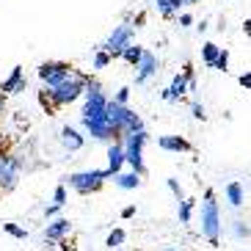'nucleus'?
<instances>
[{
	"mask_svg": "<svg viewBox=\"0 0 251 251\" xmlns=\"http://www.w3.org/2000/svg\"><path fill=\"white\" fill-rule=\"evenodd\" d=\"M108 97H105L100 80L89 77V89H86V102H83V111H80V125L86 127V133L97 141H105L111 147L113 141H119V133L111 127L108 122Z\"/></svg>",
	"mask_w": 251,
	"mask_h": 251,
	"instance_id": "obj_1",
	"label": "nucleus"
},
{
	"mask_svg": "<svg viewBox=\"0 0 251 251\" xmlns=\"http://www.w3.org/2000/svg\"><path fill=\"white\" fill-rule=\"evenodd\" d=\"M86 89H89V75L75 72L72 77L64 80L61 86L45 89L42 102H50V105H55V108H64V105H72V102H77L80 97H86Z\"/></svg>",
	"mask_w": 251,
	"mask_h": 251,
	"instance_id": "obj_2",
	"label": "nucleus"
},
{
	"mask_svg": "<svg viewBox=\"0 0 251 251\" xmlns=\"http://www.w3.org/2000/svg\"><path fill=\"white\" fill-rule=\"evenodd\" d=\"M199 221H201V237L210 246H218V237H221V210H218V201H215L213 191H204V201L199 207Z\"/></svg>",
	"mask_w": 251,
	"mask_h": 251,
	"instance_id": "obj_3",
	"label": "nucleus"
},
{
	"mask_svg": "<svg viewBox=\"0 0 251 251\" xmlns=\"http://www.w3.org/2000/svg\"><path fill=\"white\" fill-rule=\"evenodd\" d=\"M105 179H113L108 169H91V171H75V174H69L67 182H69L72 191L89 196V193H97L100 188H102Z\"/></svg>",
	"mask_w": 251,
	"mask_h": 251,
	"instance_id": "obj_4",
	"label": "nucleus"
},
{
	"mask_svg": "<svg viewBox=\"0 0 251 251\" xmlns=\"http://www.w3.org/2000/svg\"><path fill=\"white\" fill-rule=\"evenodd\" d=\"M119 141L125 144L127 166H130L135 174H144V171H147V166H144V144H147V130H141V133H125Z\"/></svg>",
	"mask_w": 251,
	"mask_h": 251,
	"instance_id": "obj_5",
	"label": "nucleus"
},
{
	"mask_svg": "<svg viewBox=\"0 0 251 251\" xmlns=\"http://www.w3.org/2000/svg\"><path fill=\"white\" fill-rule=\"evenodd\" d=\"M188 91H196V75H193V67H191V64H185L182 72L174 75L171 86H169V89H163L160 97L166 100V102H177V100H182Z\"/></svg>",
	"mask_w": 251,
	"mask_h": 251,
	"instance_id": "obj_6",
	"label": "nucleus"
},
{
	"mask_svg": "<svg viewBox=\"0 0 251 251\" xmlns=\"http://www.w3.org/2000/svg\"><path fill=\"white\" fill-rule=\"evenodd\" d=\"M36 75H39V80L45 83V89H55V86H61L64 80L72 77L75 69L69 67L67 61H45Z\"/></svg>",
	"mask_w": 251,
	"mask_h": 251,
	"instance_id": "obj_7",
	"label": "nucleus"
},
{
	"mask_svg": "<svg viewBox=\"0 0 251 251\" xmlns=\"http://www.w3.org/2000/svg\"><path fill=\"white\" fill-rule=\"evenodd\" d=\"M135 28L138 25H133V23H122V25H116V28L111 30V36L105 39V45H102V50H108L111 55H122V52L127 50V47L133 45V39H135Z\"/></svg>",
	"mask_w": 251,
	"mask_h": 251,
	"instance_id": "obj_8",
	"label": "nucleus"
},
{
	"mask_svg": "<svg viewBox=\"0 0 251 251\" xmlns=\"http://www.w3.org/2000/svg\"><path fill=\"white\" fill-rule=\"evenodd\" d=\"M20 171H23V160L14 155H0V191H11L20 182Z\"/></svg>",
	"mask_w": 251,
	"mask_h": 251,
	"instance_id": "obj_9",
	"label": "nucleus"
},
{
	"mask_svg": "<svg viewBox=\"0 0 251 251\" xmlns=\"http://www.w3.org/2000/svg\"><path fill=\"white\" fill-rule=\"evenodd\" d=\"M157 69H160V61H157V55L152 50H147L144 52V58H141V64L135 67V83H147V80H152L157 75Z\"/></svg>",
	"mask_w": 251,
	"mask_h": 251,
	"instance_id": "obj_10",
	"label": "nucleus"
},
{
	"mask_svg": "<svg viewBox=\"0 0 251 251\" xmlns=\"http://www.w3.org/2000/svg\"><path fill=\"white\" fill-rule=\"evenodd\" d=\"M69 232H72L69 218H52V221L47 224V229H45V240L47 243H64Z\"/></svg>",
	"mask_w": 251,
	"mask_h": 251,
	"instance_id": "obj_11",
	"label": "nucleus"
},
{
	"mask_svg": "<svg viewBox=\"0 0 251 251\" xmlns=\"http://www.w3.org/2000/svg\"><path fill=\"white\" fill-rule=\"evenodd\" d=\"M125 163H127L125 144H122V141H113L111 147H108V171H111V177H119V174H122Z\"/></svg>",
	"mask_w": 251,
	"mask_h": 251,
	"instance_id": "obj_12",
	"label": "nucleus"
},
{
	"mask_svg": "<svg viewBox=\"0 0 251 251\" xmlns=\"http://www.w3.org/2000/svg\"><path fill=\"white\" fill-rule=\"evenodd\" d=\"M0 89H3V94H20V91H25V72H23V67L11 69V75L0 83Z\"/></svg>",
	"mask_w": 251,
	"mask_h": 251,
	"instance_id": "obj_13",
	"label": "nucleus"
},
{
	"mask_svg": "<svg viewBox=\"0 0 251 251\" xmlns=\"http://www.w3.org/2000/svg\"><path fill=\"white\" fill-rule=\"evenodd\" d=\"M157 147L166 149V152H191V141L182 138V135H160L157 138Z\"/></svg>",
	"mask_w": 251,
	"mask_h": 251,
	"instance_id": "obj_14",
	"label": "nucleus"
},
{
	"mask_svg": "<svg viewBox=\"0 0 251 251\" xmlns=\"http://www.w3.org/2000/svg\"><path fill=\"white\" fill-rule=\"evenodd\" d=\"M58 138H61V144H64V149H69V152H77V149H83V144H86V138H83L75 127H61Z\"/></svg>",
	"mask_w": 251,
	"mask_h": 251,
	"instance_id": "obj_15",
	"label": "nucleus"
},
{
	"mask_svg": "<svg viewBox=\"0 0 251 251\" xmlns=\"http://www.w3.org/2000/svg\"><path fill=\"white\" fill-rule=\"evenodd\" d=\"M157 11H160V17H166V20H171V17L182 14L185 6H191V0H155Z\"/></svg>",
	"mask_w": 251,
	"mask_h": 251,
	"instance_id": "obj_16",
	"label": "nucleus"
},
{
	"mask_svg": "<svg viewBox=\"0 0 251 251\" xmlns=\"http://www.w3.org/2000/svg\"><path fill=\"white\" fill-rule=\"evenodd\" d=\"M224 193H226V201H229L232 207H243L246 191H243V185H240V182H229L226 188H224Z\"/></svg>",
	"mask_w": 251,
	"mask_h": 251,
	"instance_id": "obj_17",
	"label": "nucleus"
},
{
	"mask_svg": "<svg viewBox=\"0 0 251 251\" xmlns=\"http://www.w3.org/2000/svg\"><path fill=\"white\" fill-rule=\"evenodd\" d=\"M113 182H116V188H122V191H135L141 185V174H135V171H122L119 177H113Z\"/></svg>",
	"mask_w": 251,
	"mask_h": 251,
	"instance_id": "obj_18",
	"label": "nucleus"
},
{
	"mask_svg": "<svg viewBox=\"0 0 251 251\" xmlns=\"http://www.w3.org/2000/svg\"><path fill=\"white\" fill-rule=\"evenodd\" d=\"M218 55H221V47H218V45H213V42L201 45V61H204L207 69H215V64H218Z\"/></svg>",
	"mask_w": 251,
	"mask_h": 251,
	"instance_id": "obj_19",
	"label": "nucleus"
},
{
	"mask_svg": "<svg viewBox=\"0 0 251 251\" xmlns=\"http://www.w3.org/2000/svg\"><path fill=\"white\" fill-rule=\"evenodd\" d=\"M144 52H147V50H144L141 45H130L125 52H122V58H125L127 64H130V67H138L141 58H144Z\"/></svg>",
	"mask_w": 251,
	"mask_h": 251,
	"instance_id": "obj_20",
	"label": "nucleus"
},
{
	"mask_svg": "<svg viewBox=\"0 0 251 251\" xmlns=\"http://www.w3.org/2000/svg\"><path fill=\"white\" fill-rule=\"evenodd\" d=\"M193 210H196V201L193 199H185L177 204V215H179V224H191L193 218Z\"/></svg>",
	"mask_w": 251,
	"mask_h": 251,
	"instance_id": "obj_21",
	"label": "nucleus"
},
{
	"mask_svg": "<svg viewBox=\"0 0 251 251\" xmlns=\"http://www.w3.org/2000/svg\"><path fill=\"white\" fill-rule=\"evenodd\" d=\"M67 201H69L67 185H58V188L52 191V207H55V210H64V207H67Z\"/></svg>",
	"mask_w": 251,
	"mask_h": 251,
	"instance_id": "obj_22",
	"label": "nucleus"
},
{
	"mask_svg": "<svg viewBox=\"0 0 251 251\" xmlns=\"http://www.w3.org/2000/svg\"><path fill=\"white\" fill-rule=\"evenodd\" d=\"M127 235H125V229H113L111 235H108V240H105V246L108 249H119V246H125Z\"/></svg>",
	"mask_w": 251,
	"mask_h": 251,
	"instance_id": "obj_23",
	"label": "nucleus"
},
{
	"mask_svg": "<svg viewBox=\"0 0 251 251\" xmlns=\"http://www.w3.org/2000/svg\"><path fill=\"white\" fill-rule=\"evenodd\" d=\"M111 61H113V55L108 50H102V47H100V50L94 52V61H91V64H94V69H105Z\"/></svg>",
	"mask_w": 251,
	"mask_h": 251,
	"instance_id": "obj_24",
	"label": "nucleus"
},
{
	"mask_svg": "<svg viewBox=\"0 0 251 251\" xmlns=\"http://www.w3.org/2000/svg\"><path fill=\"white\" fill-rule=\"evenodd\" d=\"M232 235H235L237 240H246V237L251 235V226H246V221H232Z\"/></svg>",
	"mask_w": 251,
	"mask_h": 251,
	"instance_id": "obj_25",
	"label": "nucleus"
},
{
	"mask_svg": "<svg viewBox=\"0 0 251 251\" xmlns=\"http://www.w3.org/2000/svg\"><path fill=\"white\" fill-rule=\"evenodd\" d=\"M3 232L11 235V237H17V240H25V237H28V232H25L23 226H17V224H3Z\"/></svg>",
	"mask_w": 251,
	"mask_h": 251,
	"instance_id": "obj_26",
	"label": "nucleus"
},
{
	"mask_svg": "<svg viewBox=\"0 0 251 251\" xmlns=\"http://www.w3.org/2000/svg\"><path fill=\"white\" fill-rule=\"evenodd\" d=\"M166 185H169V191L174 193V199H177V204H179V201H185V199H188V196L182 193V185H179L177 179H166Z\"/></svg>",
	"mask_w": 251,
	"mask_h": 251,
	"instance_id": "obj_27",
	"label": "nucleus"
},
{
	"mask_svg": "<svg viewBox=\"0 0 251 251\" xmlns=\"http://www.w3.org/2000/svg\"><path fill=\"white\" fill-rule=\"evenodd\" d=\"M226 67H229V50H224V47H221V55H218L215 69H218V72H226Z\"/></svg>",
	"mask_w": 251,
	"mask_h": 251,
	"instance_id": "obj_28",
	"label": "nucleus"
},
{
	"mask_svg": "<svg viewBox=\"0 0 251 251\" xmlns=\"http://www.w3.org/2000/svg\"><path fill=\"white\" fill-rule=\"evenodd\" d=\"M191 116H193V119H199V122H204V119H207L204 105H201V102H193V105H191Z\"/></svg>",
	"mask_w": 251,
	"mask_h": 251,
	"instance_id": "obj_29",
	"label": "nucleus"
},
{
	"mask_svg": "<svg viewBox=\"0 0 251 251\" xmlns=\"http://www.w3.org/2000/svg\"><path fill=\"white\" fill-rule=\"evenodd\" d=\"M113 102H119V105H127V102H130V89H119L116 94H113Z\"/></svg>",
	"mask_w": 251,
	"mask_h": 251,
	"instance_id": "obj_30",
	"label": "nucleus"
},
{
	"mask_svg": "<svg viewBox=\"0 0 251 251\" xmlns=\"http://www.w3.org/2000/svg\"><path fill=\"white\" fill-rule=\"evenodd\" d=\"M193 25V17L188 14V11H182V14H179V28H191Z\"/></svg>",
	"mask_w": 251,
	"mask_h": 251,
	"instance_id": "obj_31",
	"label": "nucleus"
},
{
	"mask_svg": "<svg viewBox=\"0 0 251 251\" xmlns=\"http://www.w3.org/2000/svg\"><path fill=\"white\" fill-rule=\"evenodd\" d=\"M237 83H240L243 89H251V72H243L240 77H237Z\"/></svg>",
	"mask_w": 251,
	"mask_h": 251,
	"instance_id": "obj_32",
	"label": "nucleus"
},
{
	"mask_svg": "<svg viewBox=\"0 0 251 251\" xmlns=\"http://www.w3.org/2000/svg\"><path fill=\"white\" fill-rule=\"evenodd\" d=\"M135 215V204H127L125 210H122V218H133Z\"/></svg>",
	"mask_w": 251,
	"mask_h": 251,
	"instance_id": "obj_33",
	"label": "nucleus"
},
{
	"mask_svg": "<svg viewBox=\"0 0 251 251\" xmlns=\"http://www.w3.org/2000/svg\"><path fill=\"white\" fill-rule=\"evenodd\" d=\"M243 30H246V36H251V17L243 23Z\"/></svg>",
	"mask_w": 251,
	"mask_h": 251,
	"instance_id": "obj_34",
	"label": "nucleus"
},
{
	"mask_svg": "<svg viewBox=\"0 0 251 251\" xmlns=\"http://www.w3.org/2000/svg\"><path fill=\"white\" fill-rule=\"evenodd\" d=\"M3 111H6V100H3V89H0V116H3Z\"/></svg>",
	"mask_w": 251,
	"mask_h": 251,
	"instance_id": "obj_35",
	"label": "nucleus"
},
{
	"mask_svg": "<svg viewBox=\"0 0 251 251\" xmlns=\"http://www.w3.org/2000/svg\"><path fill=\"white\" fill-rule=\"evenodd\" d=\"M193 3H199V0H191V6H193Z\"/></svg>",
	"mask_w": 251,
	"mask_h": 251,
	"instance_id": "obj_36",
	"label": "nucleus"
},
{
	"mask_svg": "<svg viewBox=\"0 0 251 251\" xmlns=\"http://www.w3.org/2000/svg\"><path fill=\"white\" fill-rule=\"evenodd\" d=\"M166 251H177V249H166Z\"/></svg>",
	"mask_w": 251,
	"mask_h": 251,
	"instance_id": "obj_37",
	"label": "nucleus"
}]
</instances>
